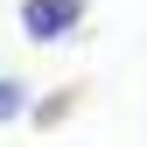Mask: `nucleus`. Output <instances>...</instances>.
<instances>
[{
    "label": "nucleus",
    "mask_w": 147,
    "mask_h": 147,
    "mask_svg": "<svg viewBox=\"0 0 147 147\" xmlns=\"http://www.w3.org/2000/svg\"><path fill=\"white\" fill-rule=\"evenodd\" d=\"M84 21V0H21V35L28 42H56Z\"/></svg>",
    "instance_id": "1"
},
{
    "label": "nucleus",
    "mask_w": 147,
    "mask_h": 147,
    "mask_svg": "<svg viewBox=\"0 0 147 147\" xmlns=\"http://www.w3.org/2000/svg\"><path fill=\"white\" fill-rule=\"evenodd\" d=\"M21 98H28V91H21V84H14V77H0V126H7L14 112H21Z\"/></svg>",
    "instance_id": "2"
}]
</instances>
